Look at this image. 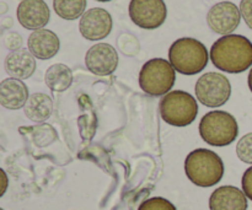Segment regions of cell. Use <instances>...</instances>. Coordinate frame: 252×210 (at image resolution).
Wrapping results in <instances>:
<instances>
[{"label": "cell", "instance_id": "44dd1931", "mask_svg": "<svg viewBox=\"0 0 252 210\" xmlns=\"http://www.w3.org/2000/svg\"><path fill=\"white\" fill-rule=\"evenodd\" d=\"M138 210H177L176 207L162 197H153L139 206Z\"/></svg>", "mask_w": 252, "mask_h": 210}, {"label": "cell", "instance_id": "30bf717a", "mask_svg": "<svg viewBox=\"0 0 252 210\" xmlns=\"http://www.w3.org/2000/svg\"><path fill=\"white\" fill-rule=\"evenodd\" d=\"M112 16L102 7H93L85 11L79 22V31L89 41H100L106 38L112 31Z\"/></svg>", "mask_w": 252, "mask_h": 210}, {"label": "cell", "instance_id": "52a82bcc", "mask_svg": "<svg viewBox=\"0 0 252 210\" xmlns=\"http://www.w3.org/2000/svg\"><path fill=\"white\" fill-rule=\"evenodd\" d=\"M194 90L197 100L211 108L225 105L231 95V85L228 78L214 71L203 74L197 80Z\"/></svg>", "mask_w": 252, "mask_h": 210}, {"label": "cell", "instance_id": "ba28073f", "mask_svg": "<svg viewBox=\"0 0 252 210\" xmlns=\"http://www.w3.org/2000/svg\"><path fill=\"white\" fill-rule=\"evenodd\" d=\"M129 17L140 29L155 30L166 20L167 7L164 0H130Z\"/></svg>", "mask_w": 252, "mask_h": 210}, {"label": "cell", "instance_id": "cb8c5ba5", "mask_svg": "<svg viewBox=\"0 0 252 210\" xmlns=\"http://www.w3.org/2000/svg\"><path fill=\"white\" fill-rule=\"evenodd\" d=\"M5 47L9 49H11L12 52L17 51V49L21 48L22 46V38L21 36L16 33V32H12V33H9L4 39Z\"/></svg>", "mask_w": 252, "mask_h": 210}, {"label": "cell", "instance_id": "2e32d148", "mask_svg": "<svg viewBox=\"0 0 252 210\" xmlns=\"http://www.w3.org/2000/svg\"><path fill=\"white\" fill-rule=\"evenodd\" d=\"M29 89L19 79H4L0 83V105L7 110H20L29 100Z\"/></svg>", "mask_w": 252, "mask_h": 210}, {"label": "cell", "instance_id": "4fadbf2b", "mask_svg": "<svg viewBox=\"0 0 252 210\" xmlns=\"http://www.w3.org/2000/svg\"><path fill=\"white\" fill-rule=\"evenodd\" d=\"M29 51L41 60H47L56 56L61 49L58 36L51 30L41 29L32 32L27 41Z\"/></svg>", "mask_w": 252, "mask_h": 210}, {"label": "cell", "instance_id": "9a60e30c", "mask_svg": "<svg viewBox=\"0 0 252 210\" xmlns=\"http://www.w3.org/2000/svg\"><path fill=\"white\" fill-rule=\"evenodd\" d=\"M4 66L10 78L24 80L29 79L36 70V59L29 49L20 48L7 54Z\"/></svg>", "mask_w": 252, "mask_h": 210}, {"label": "cell", "instance_id": "277c9868", "mask_svg": "<svg viewBox=\"0 0 252 210\" xmlns=\"http://www.w3.org/2000/svg\"><path fill=\"white\" fill-rule=\"evenodd\" d=\"M199 134L203 142L212 147L230 145L239 135V124L235 117L225 111H212L199 122Z\"/></svg>", "mask_w": 252, "mask_h": 210}, {"label": "cell", "instance_id": "3957f363", "mask_svg": "<svg viewBox=\"0 0 252 210\" xmlns=\"http://www.w3.org/2000/svg\"><path fill=\"white\" fill-rule=\"evenodd\" d=\"M209 53L206 46L191 37L179 38L169 49V61L177 73L182 75H196L206 69Z\"/></svg>", "mask_w": 252, "mask_h": 210}, {"label": "cell", "instance_id": "d6986e66", "mask_svg": "<svg viewBox=\"0 0 252 210\" xmlns=\"http://www.w3.org/2000/svg\"><path fill=\"white\" fill-rule=\"evenodd\" d=\"M56 14L64 20H76L85 14L86 0H53Z\"/></svg>", "mask_w": 252, "mask_h": 210}, {"label": "cell", "instance_id": "e0dca14e", "mask_svg": "<svg viewBox=\"0 0 252 210\" xmlns=\"http://www.w3.org/2000/svg\"><path fill=\"white\" fill-rule=\"evenodd\" d=\"M24 111L26 117L32 122H44L53 112V101L46 93H33L27 100Z\"/></svg>", "mask_w": 252, "mask_h": 210}, {"label": "cell", "instance_id": "5bb4252c", "mask_svg": "<svg viewBox=\"0 0 252 210\" xmlns=\"http://www.w3.org/2000/svg\"><path fill=\"white\" fill-rule=\"evenodd\" d=\"M248 197L234 186H221L209 198L211 210H248Z\"/></svg>", "mask_w": 252, "mask_h": 210}, {"label": "cell", "instance_id": "484cf974", "mask_svg": "<svg viewBox=\"0 0 252 210\" xmlns=\"http://www.w3.org/2000/svg\"><path fill=\"white\" fill-rule=\"evenodd\" d=\"M96 1H101V2H106V1H111V0H96Z\"/></svg>", "mask_w": 252, "mask_h": 210}, {"label": "cell", "instance_id": "603a6c76", "mask_svg": "<svg viewBox=\"0 0 252 210\" xmlns=\"http://www.w3.org/2000/svg\"><path fill=\"white\" fill-rule=\"evenodd\" d=\"M241 186H243V191L245 193V196L250 201H252V166L249 167L244 172L243 180H241Z\"/></svg>", "mask_w": 252, "mask_h": 210}, {"label": "cell", "instance_id": "d4e9b609", "mask_svg": "<svg viewBox=\"0 0 252 210\" xmlns=\"http://www.w3.org/2000/svg\"><path fill=\"white\" fill-rule=\"evenodd\" d=\"M248 84H249V89H250V91H251V92H252V66H251V70H250V73H249Z\"/></svg>", "mask_w": 252, "mask_h": 210}, {"label": "cell", "instance_id": "9c48e42d", "mask_svg": "<svg viewBox=\"0 0 252 210\" xmlns=\"http://www.w3.org/2000/svg\"><path fill=\"white\" fill-rule=\"evenodd\" d=\"M240 9L231 1H220L213 5L207 14V24L216 33L231 34L240 25Z\"/></svg>", "mask_w": 252, "mask_h": 210}, {"label": "cell", "instance_id": "7a4b0ae2", "mask_svg": "<svg viewBox=\"0 0 252 210\" xmlns=\"http://www.w3.org/2000/svg\"><path fill=\"white\" fill-rule=\"evenodd\" d=\"M185 172L189 181L196 186L203 188L213 187L223 179V160L212 150H193L185 160Z\"/></svg>", "mask_w": 252, "mask_h": 210}, {"label": "cell", "instance_id": "4316f807", "mask_svg": "<svg viewBox=\"0 0 252 210\" xmlns=\"http://www.w3.org/2000/svg\"><path fill=\"white\" fill-rule=\"evenodd\" d=\"M1 210H4V209H1Z\"/></svg>", "mask_w": 252, "mask_h": 210}, {"label": "cell", "instance_id": "7c38bea8", "mask_svg": "<svg viewBox=\"0 0 252 210\" xmlns=\"http://www.w3.org/2000/svg\"><path fill=\"white\" fill-rule=\"evenodd\" d=\"M20 25L27 30H41L51 20V10L44 0H22L16 10Z\"/></svg>", "mask_w": 252, "mask_h": 210}, {"label": "cell", "instance_id": "ac0fdd59", "mask_svg": "<svg viewBox=\"0 0 252 210\" xmlns=\"http://www.w3.org/2000/svg\"><path fill=\"white\" fill-rule=\"evenodd\" d=\"M44 81L52 91L63 92L73 84V73L65 64H53L47 69Z\"/></svg>", "mask_w": 252, "mask_h": 210}, {"label": "cell", "instance_id": "7402d4cb", "mask_svg": "<svg viewBox=\"0 0 252 210\" xmlns=\"http://www.w3.org/2000/svg\"><path fill=\"white\" fill-rule=\"evenodd\" d=\"M240 12L245 24L252 30V0H241Z\"/></svg>", "mask_w": 252, "mask_h": 210}, {"label": "cell", "instance_id": "5b68a950", "mask_svg": "<svg viewBox=\"0 0 252 210\" xmlns=\"http://www.w3.org/2000/svg\"><path fill=\"white\" fill-rule=\"evenodd\" d=\"M159 110L162 120L174 127H187L198 115L196 98L182 90L171 91L162 96Z\"/></svg>", "mask_w": 252, "mask_h": 210}, {"label": "cell", "instance_id": "6da1fadb", "mask_svg": "<svg viewBox=\"0 0 252 210\" xmlns=\"http://www.w3.org/2000/svg\"><path fill=\"white\" fill-rule=\"evenodd\" d=\"M209 57L219 70L229 74L244 73L252 66V43L241 34H226L214 42Z\"/></svg>", "mask_w": 252, "mask_h": 210}, {"label": "cell", "instance_id": "8992f818", "mask_svg": "<svg viewBox=\"0 0 252 210\" xmlns=\"http://www.w3.org/2000/svg\"><path fill=\"white\" fill-rule=\"evenodd\" d=\"M170 61L162 58H153L142 66L139 86L150 96H165L169 93L176 80V73Z\"/></svg>", "mask_w": 252, "mask_h": 210}, {"label": "cell", "instance_id": "ffe728a7", "mask_svg": "<svg viewBox=\"0 0 252 210\" xmlns=\"http://www.w3.org/2000/svg\"><path fill=\"white\" fill-rule=\"evenodd\" d=\"M236 155L243 162L252 165V133L240 138L236 145Z\"/></svg>", "mask_w": 252, "mask_h": 210}, {"label": "cell", "instance_id": "8fae6325", "mask_svg": "<svg viewBox=\"0 0 252 210\" xmlns=\"http://www.w3.org/2000/svg\"><path fill=\"white\" fill-rule=\"evenodd\" d=\"M118 53L111 44L97 43L91 47L85 56V65L98 76L111 75L118 66Z\"/></svg>", "mask_w": 252, "mask_h": 210}]
</instances>
